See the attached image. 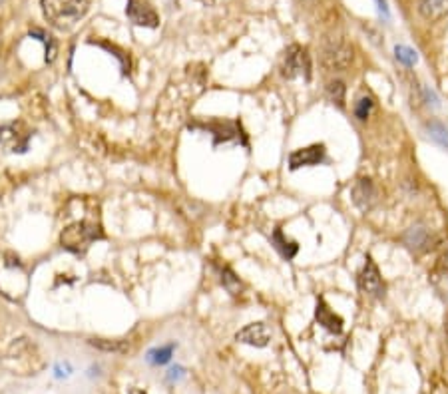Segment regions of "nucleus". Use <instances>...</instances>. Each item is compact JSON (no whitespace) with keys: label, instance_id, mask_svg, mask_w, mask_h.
Listing matches in <instances>:
<instances>
[{"label":"nucleus","instance_id":"1","mask_svg":"<svg viewBox=\"0 0 448 394\" xmlns=\"http://www.w3.org/2000/svg\"><path fill=\"white\" fill-rule=\"evenodd\" d=\"M90 2L92 0H40V8L54 28L70 30L86 16Z\"/></svg>","mask_w":448,"mask_h":394},{"label":"nucleus","instance_id":"2","mask_svg":"<svg viewBox=\"0 0 448 394\" xmlns=\"http://www.w3.org/2000/svg\"><path fill=\"white\" fill-rule=\"evenodd\" d=\"M102 237V231L98 225L90 223V221H78L72 223L70 227H66L60 235L62 247L72 251V253H84L92 243Z\"/></svg>","mask_w":448,"mask_h":394},{"label":"nucleus","instance_id":"3","mask_svg":"<svg viewBox=\"0 0 448 394\" xmlns=\"http://www.w3.org/2000/svg\"><path fill=\"white\" fill-rule=\"evenodd\" d=\"M283 76L287 80H295V78H303L309 80L311 78V60H309L307 50L299 44L289 46L283 58Z\"/></svg>","mask_w":448,"mask_h":394},{"label":"nucleus","instance_id":"4","mask_svg":"<svg viewBox=\"0 0 448 394\" xmlns=\"http://www.w3.org/2000/svg\"><path fill=\"white\" fill-rule=\"evenodd\" d=\"M358 287H360V291L365 293V295H369V297H383V277H381V271L374 265V261H372L371 257L365 259L363 271L358 273Z\"/></svg>","mask_w":448,"mask_h":394},{"label":"nucleus","instance_id":"5","mask_svg":"<svg viewBox=\"0 0 448 394\" xmlns=\"http://www.w3.org/2000/svg\"><path fill=\"white\" fill-rule=\"evenodd\" d=\"M353 62V48L345 42H331L325 52H323V64L333 70V72H343Z\"/></svg>","mask_w":448,"mask_h":394},{"label":"nucleus","instance_id":"6","mask_svg":"<svg viewBox=\"0 0 448 394\" xmlns=\"http://www.w3.org/2000/svg\"><path fill=\"white\" fill-rule=\"evenodd\" d=\"M128 18L138 26H148V28H155L160 24V16L155 10L144 0H128V8H126Z\"/></svg>","mask_w":448,"mask_h":394},{"label":"nucleus","instance_id":"7","mask_svg":"<svg viewBox=\"0 0 448 394\" xmlns=\"http://www.w3.org/2000/svg\"><path fill=\"white\" fill-rule=\"evenodd\" d=\"M235 341L241 344L255 346V349H263L271 341V331H269L265 323H251V325H247L245 329H241L235 335Z\"/></svg>","mask_w":448,"mask_h":394},{"label":"nucleus","instance_id":"8","mask_svg":"<svg viewBox=\"0 0 448 394\" xmlns=\"http://www.w3.org/2000/svg\"><path fill=\"white\" fill-rule=\"evenodd\" d=\"M325 157V146L323 143H313L307 148H301L289 155V166L291 169H299V167H311L319 166Z\"/></svg>","mask_w":448,"mask_h":394},{"label":"nucleus","instance_id":"9","mask_svg":"<svg viewBox=\"0 0 448 394\" xmlns=\"http://www.w3.org/2000/svg\"><path fill=\"white\" fill-rule=\"evenodd\" d=\"M351 195H353L355 205H357L358 209H363V211L371 209L374 202H377V190H374L371 179L367 178L358 179L357 183L353 185V190H351Z\"/></svg>","mask_w":448,"mask_h":394},{"label":"nucleus","instance_id":"10","mask_svg":"<svg viewBox=\"0 0 448 394\" xmlns=\"http://www.w3.org/2000/svg\"><path fill=\"white\" fill-rule=\"evenodd\" d=\"M315 317L319 321V325H323L327 331L335 332V335H339V332L343 331V318L339 317V315H335L333 311L327 307L325 301H319V303H317Z\"/></svg>","mask_w":448,"mask_h":394},{"label":"nucleus","instance_id":"11","mask_svg":"<svg viewBox=\"0 0 448 394\" xmlns=\"http://www.w3.org/2000/svg\"><path fill=\"white\" fill-rule=\"evenodd\" d=\"M419 13H421L424 20L436 22V20L444 18L448 14V0H421Z\"/></svg>","mask_w":448,"mask_h":394},{"label":"nucleus","instance_id":"12","mask_svg":"<svg viewBox=\"0 0 448 394\" xmlns=\"http://www.w3.org/2000/svg\"><path fill=\"white\" fill-rule=\"evenodd\" d=\"M405 243L409 245L410 249L423 251V249L428 247V243H430V233H428V229L412 227L405 233Z\"/></svg>","mask_w":448,"mask_h":394},{"label":"nucleus","instance_id":"13","mask_svg":"<svg viewBox=\"0 0 448 394\" xmlns=\"http://www.w3.org/2000/svg\"><path fill=\"white\" fill-rule=\"evenodd\" d=\"M174 351H176V343L162 344V346H155V349H152L146 358H148V363H150V365H154V367H164V365H167V363L172 360Z\"/></svg>","mask_w":448,"mask_h":394},{"label":"nucleus","instance_id":"14","mask_svg":"<svg viewBox=\"0 0 448 394\" xmlns=\"http://www.w3.org/2000/svg\"><path fill=\"white\" fill-rule=\"evenodd\" d=\"M92 346L106 351V353H128L130 344L124 341H110V339H92L90 341Z\"/></svg>","mask_w":448,"mask_h":394},{"label":"nucleus","instance_id":"15","mask_svg":"<svg viewBox=\"0 0 448 394\" xmlns=\"http://www.w3.org/2000/svg\"><path fill=\"white\" fill-rule=\"evenodd\" d=\"M273 241L277 243V249L281 251L283 257H287V259H293L295 253H297V245L293 241H287L285 237H283V233L277 229L275 231V235H273Z\"/></svg>","mask_w":448,"mask_h":394},{"label":"nucleus","instance_id":"16","mask_svg":"<svg viewBox=\"0 0 448 394\" xmlns=\"http://www.w3.org/2000/svg\"><path fill=\"white\" fill-rule=\"evenodd\" d=\"M327 94H329L331 102H335L337 106H343V102H345V84L339 82V80H335V82H331L327 86Z\"/></svg>","mask_w":448,"mask_h":394},{"label":"nucleus","instance_id":"17","mask_svg":"<svg viewBox=\"0 0 448 394\" xmlns=\"http://www.w3.org/2000/svg\"><path fill=\"white\" fill-rule=\"evenodd\" d=\"M428 132H430V138L435 141H438L440 146H447L448 148V129L442 124H428Z\"/></svg>","mask_w":448,"mask_h":394},{"label":"nucleus","instance_id":"18","mask_svg":"<svg viewBox=\"0 0 448 394\" xmlns=\"http://www.w3.org/2000/svg\"><path fill=\"white\" fill-rule=\"evenodd\" d=\"M395 54H397L398 60L402 64H407V66H412V64L416 62V52L410 50L407 46H397V48H395Z\"/></svg>","mask_w":448,"mask_h":394},{"label":"nucleus","instance_id":"19","mask_svg":"<svg viewBox=\"0 0 448 394\" xmlns=\"http://www.w3.org/2000/svg\"><path fill=\"white\" fill-rule=\"evenodd\" d=\"M372 108V100L371 98H360L357 104V108H355V114H357L358 120H367V115L371 112Z\"/></svg>","mask_w":448,"mask_h":394},{"label":"nucleus","instance_id":"20","mask_svg":"<svg viewBox=\"0 0 448 394\" xmlns=\"http://www.w3.org/2000/svg\"><path fill=\"white\" fill-rule=\"evenodd\" d=\"M223 275H225V277H223V283L227 285V289H230V291L235 293V291H237V287L241 289V283L235 279V275L231 273L230 269H223Z\"/></svg>","mask_w":448,"mask_h":394},{"label":"nucleus","instance_id":"21","mask_svg":"<svg viewBox=\"0 0 448 394\" xmlns=\"http://www.w3.org/2000/svg\"><path fill=\"white\" fill-rule=\"evenodd\" d=\"M183 377H186V369L183 367H172L169 372H167V381L169 382H178Z\"/></svg>","mask_w":448,"mask_h":394},{"label":"nucleus","instance_id":"22","mask_svg":"<svg viewBox=\"0 0 448 394\" xmlns=\"http://www.w3.org/2000/svg\"><path fill=\"white\" fill-rule=\"evenodd\" d=\"M440 269H442V271L448 275V249H447V253L440 257Z\"/></svg>","mask_w":448,"mask_h":394},{"label":"nucleus","instance_id":"23","mask_svg":"<svg viewBox=\"0 0 448 394\" xmlns=\"http://www.w3.org/2000/svg\"><path fill=\"white\" fill-rule=\"evenodd\" d=\"M444 332H447V343H448V317L447 321H444Z\"/></svg>","mask_w":448,"mask_h":394},{"label":"nucleus","instance_id":"24","mask_svg":"<svg viewBox=\"0 0 448 394\" xmlns=\"http://www.w3.org/2000/svg\"><path fill=\"white\" fill-rule=\"evenodd\" d=\"M204 2H207V4H211V2H214V0H204Z\"/></svg>","mask_w":448,"mask_h":394},{"label":"nucleus","instance_id":"25","mask_svg":"<svg viewBox=\"0 0 448 394\" xmlns=\"http://www.w3.org/2000/svg\"><path fill=\"white\" fill-rule=\"evenodd\" d=\"M0 2H4V0H0Z\"/></svg>","mask_w":448,"mask_h":394}]
</instances>
